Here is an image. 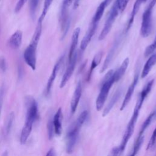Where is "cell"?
I'll return each instance as SVG.
<instances>
[{
	"label": "cell",
	"instance_id": "1",
	"mask_svg": "<svg viewBox=\"0 0 156 156\" xmlns=\"http://www.w3.org/2000/svg\"><path fill=\"white\" fill-rule=\"evenodd\" d=\"M154 82V79H152L150 81H149L146 83V85L144 86V87L143 88L142 91H141L140 94L138 97V101L136 102L135 107L134 108L133 114L132 115V117L127 126L126 130L124 133L121 144L119 146L114 147L112 149V155H121L125 150L126 145L127 144V142L133 133L135 126L136 121L138 119L142 105H143L146 98L150 93V91L152 89V87L153 85Z\"/></svg>",
	"mask_w": 156,
	"mask_h": 156
},
{
	"label": "cell",
	"instance_id": "2",
	"mask_svg": "<svg viewBox=\"0 0 156 156\" xmlns=\"http://www.w3.org/2000/svg\"><path fill=\"white\" fill-rule=\"evenodd\" d=\"M42 21L38 20L35 30L34 33L32 40L24 52V59L33 70L36 69L37 63V49L38 44L42 32Z\"/></svg>",
	"mask_w": 156,
	"mask_h": 156
},
{
	"label": "cell",
	"instance_id": "3",
	"mask_svg": "<svg viewBox=\"0 0 156 156\" xmlns=\"http://www.w3.org/2000/svg\"><path fill=\"white\" fill-rule=\"evenodd\" d=\"M88 116L87 110L83 111L78 116L76 122L70 127L66 135V151L70 154L73 152L76 144L79 130Z\"/></svg>",
	"mask_w": 156,
	"mask_h": 156
},
{
	"label": "cell",
	"instance_id": "4",
	"mask_svg": "<svg viewBox=\"0 0 156 156\" xmlns=\"http://www.w3.org/2000/svg\"><path fill=\"white\" fill-rule=\"evenodd\" d=\"M113 73L114 71L113 70H110L104 77L100 92L96 101V108L98 111H100L102 108L108 95L109 91L113 84L115 82Z\"/></svg>",
	"mask_w": 156,
	"mask_h": 156
},
{
	"label": "cell",
	"instance_id": "5",
	"mask_svg": "<svg viewBox=\"0 0 156 156\" xmlns=\"http://www.w3.org/2000/svg\"><path fill=\"white\" fill-rule=\"evenodd\" d=\"M155 4L156 0H151L147 7L143 13L140 30V34L143 37L145 38L148 37L151 32L152 27V10Z\"/></svg>",
	"mask_w": 156,
	"mask_h": 156
},
{
	"label": "cell",
	"instance_id": "6",
	"mask_svg": "<svg viewBox=\"0 0 156 156\" xmlns=\"http://www.w3.org/2000/svg\"><path fill=\"white\" fill-rule=\"evenodd\" d=\"M73 2L74 0H63L62 2L59 18L62 39L66 36L69 28L71 21L69 13V8Z\"/></svg>",
	"mask_w": 156,
	"mask_h": 156
},
{
	"label": "cell",
	"instance_id": "7",
	"mask_svg": "<svg viewBox=\"0 0 156 156\" xmlns=\"http://www.w3.org/2000/svg\"><path fill=\"white\" fill-rule=\"evenodd\" d=\"M119 13H120V12L118 8V3H117V1H115V2L113 4L110 10L109 14L104 24V26L102 28V30L99 35V37H98L99 40H104L106 37V36L108 35V34L110 32L113 26V24L115 21Z\"/></svg>",
	"mask_w": 156,
	"mask_h": 156
},
{
	"label": "cell",
	"instance_id": "8",
	"mask_svg": "<svg viewBox=\"0 0 156 156\" xmlns=\"http://www.w3.org/2000/svg\"><path fill=\"white\" fill-rule=\"evenodd\" d=\"M77 54L76 52H75L73 57L69 60L68 65L60 82V88L65 87V85L66 84V83L71 77L75 69V66L77 62Z\"/></svg>",
	"mask_w": 156,
	"mask_h": 156
},
{
	"label": "cell",
	"instance_id": "9",
	"mask_svg": "<svg viewBox=\"0 0 156 156\" xmlns=\"http://www.w3.org/2000/svg\"><path fill=\"white\" fill-rule=\"evenodd\" d=\"M121 35H118L115 40V41L110 49V50L109 51L106 58L104 61V63L102 66V68L101 69V73H103L104 71H105V70L107 68V67L108 66V65H110V63H111L112 59L113 58L114 55L116 52V51L117 50V48H118L119 44L121 43Z\"/></svg>",
	"mask_w": 156,
	"mask_h": 156
},
{
	"label": "cell",
	"instance_id": "10",
	"mask_svg": "<svg viewBox=\"0 0 156 156\" xmlns=\"http://www.w3.org/2000/svg\"><path fill=\"white\" fill-rule=\"evenodd\" d=\"M138 73H139L138 72H136L135 73V75L133 77V81L131 83L130 85L128 88V90L127 91V93L126 94V96L124 97V99L122 103L121 104V108H120L121 110H122L126 108V107L128 105V104L129 103V102L132 98L133 91L135 90V87L137 85L138 81V79H139Z\"/></svg>",
	"mask_w": 156,
	"mask_h": 156
},
{
	"label": "cell",
	"instance_id": "11",
	"mask_svg": "<svg viewBox=\"0 0 156 156\" xmlns=\"http://www.w3.org/2000/svg\"><path fill=\"white\" fill-rule=\"evenodd\" d=\"M63 58H64V57L63 56H62L58 60V61L56 62V63L55 64L53 69H52V73L50 75V77L48 79V81L47 82V85H46V95H48L50 92H51V88H52V85L54 83V82L55 79V77L57 76V73L60 68V66L63 62Z\"/></svg>",
	"mask_w": 156,
	"mask_h": 156
},
{
	"label": "cell",
	"instance_id": "12",
	"mask_svg": "<svg viewBox=\"0 0 156 156\" xmlns=\"http://www.w3.org/2000/svg\"><path fill=\"white\" fill-rule=\"evenodd\" d=\"M82 95V83L81 82L79 81L75 88L74 94L73 95L71 101V111L72 113H74L78 106L80 97Z\"/></svg>",
	"mask_w": 156,
	"mask_h": 156
},
{
	"label": "cell",
	"instance_id": "13",
	"mask_svg": "<svg viewBox=\"0 0 156 156\" xmlns=\"http://www.w3.org/2000/svg\"><path fill=\"white\" fill-rule=\"evenodd\" d=\"M112 0H104L99 4V5L97 7L95 13L91 20V23L98 26L99 22L101 20V19L104 14V10L105 9L106 7L109 4V2H110Z\"/></svg>",
	"mask_w": 156,
	"mask_h": 156
},
{
	"label": "cell",
	"instance_id": "14",
	"mask_svg": "<svg viewBox=\"0 0 156 156\" xmlns=\"http://www.w3.org/2000/svg\"><path fill=\"white\" fill-rule=\"evenodd\" d=\"M97 27H98V26H94V25H93L91 24H90L88 29L87 33L85 34V36L83 37L82 40L81 41V43H80V48L82 51H84L86 49L90 41H91L92 37L94 35Z\"/></svg>",
	"mask_w": 156,
	"mask_h": 156
},
{
	"label": "cell",
	"instance_id": "15",
	"mask_svg": "<svg viewBox=\"0 0 156 156\" xmlns=\"http://www.w3.org/2000/svg\"><path fill=\"white\" fill-rule=\"evenodd\" d=\"M62 118L63 115L62 108H59L53 116L54 132L57 135H60L62 132Z\"/></svg>",
	"mask_w": 156,
	"mask_h": 156
},
{
	"label": "cell",
	"instance_id": "16",
	"mask_svg": "<svg viewBox=\"0 0 156 156\" xmlns=\"http://www.w3.org/2000/svg\"><path fill=\"white\" fill-rule=\"evenodd\" d=\"M146 1H147V0H136L135 1V3L133 5V8H132V10L131 12L130 18H129V21L127 24V26L126 28V32H127L129 31V30L130 29V28L131 27V26L133 23L134 18H135L136 15L137 14L139 9L140 8V6L142 4L146 2Z\"/></svg>",
	"mask_w": 156,
	"mask_h": 156
},
{
	"label": "cell",
	"instance_id": "17",
	"mask_svg": "<svg viewBox=\"0 0 156 156\" xmlns=\"http://www.w3.org/2000/svg\"><path fill=\"white\" fill-rule=\"evenodd\" d=\"M23 33L21 30H18L15 32L9 40V44L13 49H18L20 47L22 43Z\"/></svg>",
	"mask_w": 156,
	"mask_h": 156
},
{
	"label": "cell",
	"instance_id": "18",
	"mask_svg": "<svg viewBox=\"0 0 156 156\" xmlns=\"http://www.w3.org/2000/svg\"><path fill=\"white\" fill-rule=\"evenodd\" d=\"M33 124L34 123L32 122L25 121V123L23 126L20 135V143L21 144H24L26 143L31 133Z\"/></svg>",
	"mask_w": 156,
	"mask_h": 156
},
{
	"label": "cell",
	"instance_id": "19",
	"mask_svg": "<svg viewBox=\"0 0 156 156\" xmlns=\"http://www.w3.org/2000/svg\"><path fill=\"white\" fill-rule=\"evenodd\" d=\"M80 27H77L76 28L72 35V38H71V46L69 48V55H68V59L69 60L73 55H74V52H76V49L78 43L79 41V36L80 34Z\"/></svg>",
	"mask_w": 156,
	"mask_h": 156
},
{
	"label": "cell",
	"instance_id": "20",
	"mask_svg": "<svg viewBox=\"0 0 156 156\" xmlns=\"http://www.w3.org/2000/svg\"><path fill=\"white\" fill-rule=\"evenodd\" d=\"M121 94H122V88H118L115 91V94L112 97L110 101H109V102L108 103V104L107 105V106L104 108V110L103 111V113H102V116H105L110 112V110H112V108H113L114 105L116 104V102L118 100L119 98L121 96Z\"/></svg>",
	"mask_w": 156,
	"mask_h": 156
},
{
	"label": "cell",
	"instance_id": "21",
	"mask_svg": "<svg viewBox=\"0 0 156 156\" xmlns=\"http://www.w3.org/2000/svg\"><path fill=\"white\" fill-rule=\"evenodd\" d=\"M155 63H156V52L154 54H152L147 59V62H146L144 66V68L143 69V71L141 72V78H144L148 75L152 66Z\"/></svg>",
	"mask_w": 156,
	"mask_h": 156
},
{
	"label": "cell",
	"instance_id": "22",
	"mask_svg": "<svg viewBox=\"0 0 156 156\" xmlns=\"http://www.w3.org/2000/svg\"><path fill=\"white\" fill-rule=\"evenodd\" d=\"M129 58H125L122 62V63H121V66L118 68V69L114 72L113 77L115 79V82L120 80L121 78L123 76V75L124 74V73L127 70V68L129 66Z\"/></svg>",
	"mask_w": 156,
	"mask_h": 156
},
{
	"label": "cell",
	"instance_id": "23",
	"mask_svg": "<svg viewBox=\"0 0 156 156\" xmlns=\"http://www.w3.org/2000/svg\"><path fill=\"white\" fill-rule=\"evenodd\" d=\"M102 55H103V52L102 51H100L98 53H97L94 57L93 58V60L91 62V65L90 66V69L89 70L88 74V79L89 80L91 77V76L92 74V73L94 70V68H96L97 67V66L99 65V63H100L101 58L102 57Z\"/></svg>",
	"mask_w": 156,
	"mask_h": 156
},
{
	"label": "cell",
	"instance_id": "24",
	"mask_svg": "<svg viewBox=\"0 0 156 156\" xmlns=\"http://www.w3.org/2000/svg\"><path fill=\"white\" fill-rule=\"evenodd\" d=\"M15 119V114L13 112H12L7 116V118L5 121V124L4 126V135L7 136L9 133L10 132V130L12 129L13 121Z\"/></svg>",
	"mask_w": 156,
	"mask_h": 156
},
{
	"label": "cell",
	"instance_id": "25",
	"mask_svg": "<svg viewBox=\"0 0 156 156\" xmlns=\"http://www.w3.org/2000/svg\"><path fill=\"white\" fill-rule=\"evenodd\" d=\"M155 118V116H154V112H152L148 116L147 118L146 119V120L144 121V122H143V124L141 126V130L140 131V133L138 134V136H142L143 135V133H144V132L146 131V130L147 129V127L150 126V124H151L152 120Z\"/></svg>",
	"mask_w": 156,
	"mask_h": 156
},
{
	"label": "cell",
	"instance_id": "26",
	"mask_svg": "<svg viewBox=\"0 0 156 156\" xmlns=\"http://www.w3.org/2000/svg\"><path fill=\"white\" fill-rule=\"evenodd\" d=\"M144 138V136L143 135L138 136L137 139H136V140L135 143V144L133 146V148L132 153L131 154V155H135L138 153V152L140 149V148L141 147V145L143 143Z\"/></svg>",
	"mask_w": 156,
	"mask_h": 156
},
{
	"label": "cell",
	"instance_id": "27",
	"mask_svg": "<svg viewBox=\"0 0 156 156\" xmlns=\"http://www.w3.org/2000/svg\"><path fill=\"white\" fill-rule=\"evenodd\" d=\"M38 4H39V0H30L29 11H30V16L32 19H34L35 16Z\"/></svg>",
	"mask_w": 156,
	"mask_h": 156
},
{
	"label": "cell",
	"instance_id": "28",
	"mask_svg": "<svg viewBox=\"0 0 156 156\" xmlns=\"http://www.w3.org/2000/svg\"><path fill=\"white\" fill-rule=\"evenodd\" d=\"M53 2V0H44V4H43V10H42V13L39 18V20L40 21H43L45 16L47 14V12L51 6V5L52 4Z\"/></svg>",
	"mask_w": 156,
	"mask_h": 156
},
{
	"label": "cell",
	"instance_id": "29",
	"mask_svg": "<svg viewBox=\"0 0 156 156\" xmlns=\"http://www.w3.org/2000/svg\"><path fill=\"white\" fill-rule=\"evenodd\" d=\"M47 128H48V138L49 140H52L54 137V135L55 133L54 132V126L53 123V118L50 117L48 119V124H47Z\"/></svg>",
	"mask_w": 156,
	"mask_h": 156
},
{
	"label": "cell",
	"instance_id": "30",
	"mask_svg": "<svg viewBox=\"0 0 156 156\" xmlns=\"http://www.w3.org/2000/svg\"><path fill=\"white\" fill-rule=\"evenodd\" d=\"M155 49H156V36L153 43L146 48V50L144 52L145 57H147L149 55H151Z\"/></svg>",
	"mask_w": 156,
	"mask_h": 156
},
{
	"label": "cell",
	"instance_id": "31",
	"mask_svg": "<svg viewBox=\"0 0 156 156\" xmlns=\"http://www.w3.org/2000/svg\"><path fill=\"white\" fill-rule=\"evenodd\" d=\"M155 143H156V127L153 131V133L151 135L150 140L148 143V144L147 146V150L151 149L152 147H153L154 146L155 144Z\"/></svg>",
	"mask_w": 156,
	"mask_h": 156
},
{
	"label": "cell",
	"instance_id": "32",
	"mask_svg": "<svg viewBox=\"0 0 156 156\" xmlns=\"http://www.w3.org/2000/svg\"><path fill=\"white\" fill-rule=\"evenodd\" d=\"M116 1H117L120 13L122 12L125 10V9L129 1V0H116Z\"/></svg>",
	"mask_w": 156,
	"mask_h": 156
},
{
	"label": "cell",
	"instance_id": "33",
	"mask_svg": "<svg viewBox=\"0 0 156 156\" xmlns=\"http://www.w3.org/2000/svg\"><path fill=\"white\" fill-rule=\"evenodd\" d=\"M4 94H5V85H2L0 87V115H1V112L2 107L3 104Z\"/></svg>",
	"mask_w": 156,
	"mask_h": 156
},
{
	"label": "cell",
	"instance_id": "34",
	"mask_svg": "<svg viewBox=\"0 0 156 156\" xmlns=\"http://www.w3.org/2000/svg\"><path fill=\"white\" fill-rule=\"evenodd\" d=\"M27 1V0H18V1L17 4H16V5L15 6V13H18L21 10L23 6L24 5V4L26 3V2Z\"/></svg>",
	"mask_w": 156,
	"mask_h": 156
},
{
	"label": "cell",
	"instance_id": "35",
	"mask_svg": "<svg viewBox=\"0 0 156 156\" xmlns=\"http://www.w3.org/2000/svg\"><path fill=\"white\" fill-rule=\"evenodd\" d=\"M7 68L6 60L4 57H0V69L4 73Z\"/></svg>",
	"mask_w": 156,
	"mask_h": 156
},
{
	"label": "cell",
	"instance_id": "36",
	"mask_svg": "<svg viewBox=\"0 0 156 156\" xmlns=\"http://www.w3.org/2000/svg\"><path fill=\"white\" fill-rule=\"evenodd\" d=\"M46 155L48 156H54V155H55V151L53 148H51L49 150V151L48 152V153L46 154Z\"/></svg>",
	"mask_w": 156,
	"mask_h": 156
},
{
	"label": "cell",
	"instance_id": "37",
	"mask_svg": "<svg viewBox=\"0 0 156 156\" xmlns=\"http://www.w3.org/2000/svg\"><path fill=\"white\" fill-rule=\"evenodd\" d=\"M80 0H74L73 2V9H76L79 5Z\"/></svg>",
	"mask_w": 156,
	"mask_h": 156
},
{
	"label": "cell",
	"instance_id": "38",
	"mask_svg": "<svg viewBox=\"0 0 156 156\" xmlns=\"http://www.w3.org/2000/svg\"><path fill=\"white\" fill-rule=\"evenodd\" d=\"M154 116H155V118H156V110H154Z\"/></svg>",
	"mask_w": 156,
	"mask_h": 156
},
{
	"label": "cell",
	"instance_id": "39",
	"mask_svg": "<svg viewBox=\"0 0 156 156\" xmlns=\"http://www.w3.org/2000/svg\"><path fill=\"white\" fill-rule=\"evenodd\" d=\"M0 1H1V0H0Z\"/></svg>",
	"mask_w": 156,
	"mask_h": 156
}]
</instances>
